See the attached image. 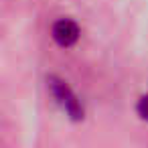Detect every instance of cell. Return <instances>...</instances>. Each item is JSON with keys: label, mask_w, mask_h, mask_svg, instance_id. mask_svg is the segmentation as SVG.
I'll return each instance as SVG.
<instances>
[{"label": "cell", "mask_w": 148, "mask_h": 148, "mask_svg": "<svg viewBox=\"0 0 148 148\" xmlns=\"http://www.w3.org/2000/svg\"><path fill=\"white\" fill-rule=\"evenodd\" d=\"M47 83H49V89H51L53 97H55L57 103L63 108V112H65L71 120H75V122L83 120V106H81V101L77 99V95L71 91V87H69L63 79H59V77H55V75H51V77L47 79Z\"/></svg>", "instance_id": "6da1fadb"}, {"label": "cell", "mask_w": 148, "mask_h": 148, "mask_svg": "<svg viewBox=\"0 0 148 148\" xmlns=\"http://www.w3.org/2000/svg\"><path fill=\"white\" fill-rule=\"evenodd\" d=\"M136 112H138V116H140L142 120H146V122H148V93H146V95H142V97L138 99Z\"/></svg>", "instance_id": "3957f363"}, {"label": "cell", "mask_w": 148, "mask_h": 148, "mask_svg": "<svg viewBox=\"0 0 148 148\" xmlns=\"http://www.w3.org/2000/svg\"><path fill=\"white\" fill-rule=\"evenodd\" d=\"M79 27H77V23H73V21H69V18H61V21H57L55 25H53V29H51V37H53V41L59 45V47H73L75 43H77V39H79Z\"/></svg>", "instance_id": "7a4b0ae2"}]
</instances>
